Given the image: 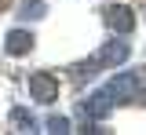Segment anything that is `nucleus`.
<instances>
[{"instance_id": "nucleus-6", "label": "nucleus", "mask_w": 146, "mask_h": 135, "mask_svg": "<svg viewBox=\"0 0 146 135\" xmlns=\"http://www.w3.org/2000/svg\"><path fill=\"white\" fill-rule=\"evenodd\" d=\"M33 29H22V26H18V29H11V33H7V37H4V51H7V55H29V51H33Z\"/></svg>"}, {"instance_id": "nucleus-5", "label": "nucleus", "mask_w": 146, "mask_h": 135, "mask_svg": "<svg viewBox=\"0 0 146 135\" xmlns=\"http://www.w3.org/2000/svg\"><path fill=\"white\" fill-rule=\"evenodd\" d=\"M113 106H117V102L110 99V91H106V88H99V91H91V95L84 99V106H80V113L88 117V120H106Z\"/></svg>"}, {"instance_id": "nucleus-2", "label": "nucleus", "mask_w": 146, "mask_h": 135, "mask_svg": "<svg viewBox=\"0 0 146 135\" xmlns=\"http://www.w3.org/2000/svg\"><path fill=\"white\" fill-rule=\"evenodd\" d=\"M29 99L40 102V106H51L55 99H58V77L48 73V69H36L29 73Z\"/></svg>"}, {"instance_id": "nucleus-7", "label": "nucleus", "mask_w": 146, "mask_h": 135, "mask_svg": "<svg viewBox=\"0 0 146 135\" xmlns=\"http://www.w3.org/2000/svg\"><path fill=\"white\" fill-rule=\"evenodd\" d=\"M11 128H15V132H40V128H36V117L29 113L26 106H15V110H11Z\"/></svg>"}, {"instance_id": "nucleus-4", "label": "nucleus", "mask_w": 146, "mask_h": 135, "mask_svg": "<svg viewBox=\"0 0 146 135\" xmlns=\"http://www.w3.org/2000/svg\"><path fill=\"white\" fill-rule=\"evenodd\" d=\"M102 22L110 26V33H121V37H128L135 29V15H131L128 4H110V7H102Z\"/></svg>"}, {"instance_id": "nucleus-8", "label": "nucleus", "mask_w": 146, "mask_h": 135, "mask_svg": "<svg viewBox=\"0 0 146 135\" xmlns=\"http://www.w3.org/2000/svg\"><path fill=\"white\" fill-rule=\"evenodd\" d=\"M44 132H51V135H66V132H73V124H70V117L51 113V117H48V128H44Z\"/></svg>"}, {"instance_id": "nucleus-3", "label": "nucleus", "mask_w": 146, "mask_h": 135, "mask_svg": "<svg viewBox=\"0 0 146 135\" xmlns=\"http://www.w3.org/2000/svg\"><path fill=\"white\" fill-rule=\"evenodd\" d=\"M106 91H110L113 102H131V99H139V73H135V69L117 73V77L106 84Z\"/></svg>"}, {"instance_id": "nucleus-1", "label": "nucleus", "mask_w": 146, "mask_h": 135, "mask_svg": "<svg viewBox=\"0 0 146 135\" xmlns=\"http://www.w3.org/2000/svg\"><path fill=\"white\" fill-rule=\"evenodd\" d=\"M128 55H131V44H128L121 33H113V40H106L95 55L88 58V62H80L77 66V77H95V73H102V69H117L121 62H128Z\"/></svg>"}, {"instance_id": "nucleus-9", "label": "nucleus", "mask_w": 146, "mask_h": 135, "mask_svg": "<svg viewBox=\"0 0 146 135\" xmlns=\"http://www.w3.org/2000/svg\"><path fill=\"white\" fill-rule=\"evenodd\" d=\"M40 15H44V0H26L22 19H40Z\"/></svg>"}]
</instances>
